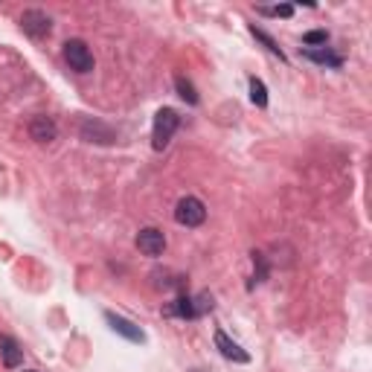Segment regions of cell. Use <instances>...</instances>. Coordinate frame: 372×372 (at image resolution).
I'll return each mask as SVG.
<instances>
[{
    "label": "cell",
    "mask_w": 372,
    "mask_h": 372,
    "mask_svg": "<svg viewBox=\"0 0 372 372\" xmlns=\"http://www.w3.org/2000/svg\"><path fill=\"white\" fill-rule=\"evenodd\" d=\"M81 137H85L88 143H114L117 137H114V131L105 126V122H99V119H85L81 122Z\"/></svg>",
    "instance_id": "7"
},
{
    "label": "cell",
    "mask_w": 372,
    "mask_h": 372,
    "mask_svg": "<svg viewBox=\"0 0 372 372\" xmlns=\"http://www.w3.org/2000/svg\"><path fill=\"white\" fill-rule=\"evenodd\" d=\"M210 309H213V297H210V294H198V297H195V317L206 314Z\"/></svg>",
    "instance_id": "17"
},
{
    "label": "cell",
    "mask_w": 372,
    "mask_h": 372,
    "mask_svg": "<svg viewBox=\"0 0 372 372\" xmlns=\"http://www.w3.org/2000/svg\"><path fill=\"white\" fill-rule=\"evenodd\" d=\"M137 247H140L143 256H163V251H166V236L157 227H146L137 236Z\"/></svg>",
    "instance_id": "4"
},
{
    "label": "cell",
    "mask_w": 372,
    "mask_h": 372,
    "mask_svg": "<svg viewBox=\"0 0 372 372\" xmlns=\"http://www.w3.org/2000/svg\"><path fill=\"white\" fill-rule=\"evenodd\" d=\"M0 352H3V364H6L9 369L21 366V361H23V349L18 346V340H15V337L0 335Z\"/></svg>",
    "instance_id": "11"
},
{
    "label": "cell",
    "mask_w": 372,
    "mask_h": 372,
    "mask_svg": "<svg viewBox=\"0 0 372 372\" xmlns=\"http://www.w3.org/2000/svg\"><path fill=\"white\" fill-rule=\"evenodd\" d=\"M215 346H218V352L227 358V361H236V364H247V361H251V355H247L236 340H230V337L222 332V329L215 332Z\"/></svg>",
    "instance_id": "8"
},
{
    "label": "cell",
    "mask_w": 372,
    "mask_h": 372,
    "mask_svg": "<svg viewBox=\"0 0 372 372\" xmlns=\"http://www.w3.org/2000/svg\"><path fill=\"white\" fill-rule=\"evenodd\" d=\"M105 320L111 323V329L117 335H122V337H128L131 343H143L146 340V335H143V329L140 326H134L131 320H126V317H117L114 311H105Z\"/></svg>",
    "instance_id": "6"
},
{
    "label": "cell",
    "mask_w": 372,
    "mask_h": 372,
    "mask_svg": "<svg viewBox=\"0 0 372 372\" xmlns=\"http://www.w3.org/2000/svg\"><path fill=\"white\" fill-rule=\"evenodd\" d=\"M251 32H253V38H259V41H262V44H265V47H268V50L273 52V56H280V59H285V56H282V50L277 47V41H273V38H271L268 32H262V30H256V26H251Z\"/></svg>",
    "instance_id": "15"
},
{
    "label": "cell",
    "mask_w": 372,
    "mask_h": 372,
    "mask_svg": "<svg viewBox=\"0 0 372 372\" xmlns=\"http://www.w3.org/2000/svg\"><path fill=\"white\" fill-rule=\"evenodd\" d=\"M56 134H59V128L50 117H35L30 122V137L35 143H50V140H56Z\"/></svg>",
    "instance_id": "9"
},
{
    "label": "cell",
    "mask_w": 372,
    "mask_h": 372,
    "mask_svg": "<svg viewBox=\"0 0 372 372\" xmlns=\"http://www.w3.org/2000/svg\"><path fill=\"white\" fill-rule=\"evenodd\" d=\"M302 52V59H309L314 64H323V67H343V59L337 56V52H332L329 47H314V50H300Z\"/></svg>",
    "instance_id": "10"
},
{
    "label": "cell",
    "mask_w": 372,
    "mask_h": 372,
    "mask_svg": "<svg viewBox=\"0 0 372 372\" xmlns=\"http://www.w3.org/2000/svg\"><path fill=\"white\" fill-rule=\"evenodd\" d=\"M204 218H206L204 201L192 198V195H186V198L177 201V206H175V222L181 224V227H201Z\"/></svg>",
    "instance_id": "2"
},
{
    "label": "cell",
    "mask_w": 372,
    "mask_h": 372,
    "mask_svg": "<svg viewBox=\"0 0 372 372\" xmlns=\"http://www.w3.org/2000/svg\"><path fill=\"white\" fill-rule=\"evenodd\" d=\"M302 44H306L309 50H314V47H326V44H329V32H326V30H311V32L302 35Z\"/></svg>",
    "instance_id": "14"
},
{
    "label": "cell",
    "mask_w": 372,
    "mask_h": 372,
    "mask_svg": "<svg viewBox=\"0 0 372 372\" xmlns=\"http://www.w3.org/2000/svg\"><path fill=\"white\" fill-rule=\"evenodd\" d=\"M175 88H177V96H181L184 102H189V105H198V93H195V85H192L189 79L177 76V79H175Z\"/></svg>",
    "instance_id": "12"
},
{
    "label": "cell",
    "mask_w": 372,
    "mask_h": 372,
    "mask_svg": "<svg viewBox=\"0 0 372 372\" xmlns=\"http://www.w3.org/2000/svg\"><path fill=\"white\" fill-rule=\"evenodd\" d=\"M64 61L70 64V70H76V73H90L93 70V52L85 41H79V38L64 44Z\"/></svg>",
    "instance_id": "3"
},
{
    "label": "cell",
    "mask_w": 372,
    "mask_h": 372,
    "mask_svg": "<svg viewBox=\"0 0 372 372\" xmlns=\"http://www.w3.org/2000/svg\"><path fill=\"white\" fill-rule=\"evenodd\" d=\"M177 126H181L177 111H172V108H160L157 117H155V131H151V146H155V151H163L169 146Z\"/></svg>",
    "instance_id": "1"
},
{
    "label": "cell",
    "mask_w": 372,
    "mask_h": 372,
    "mask_svg": "<svg viewBox=\"0 0 372 372\" xmlns=\"http://www.w3.org/2000/svg\"><path fill=\"white\" fill-rule=\"evenodd\" d=\"M251 102L256 108H268V90H265V85H262L259 79H251Z\"/></svg>",
    "instance_id": "13"
},
{
    "label": "cell",
    "mask_w": 372,
    "mask_h": 372,
    "mask_svg": "<svg viewBox=\"0 0 372 372\" xmlns=\"http://www.w3.org/2000/svg\"><path fill=\"white\" fill-rule=\"evenodd\" d=\"M21 30L30 38H44V35H50L52 23H50V18L44 15V12L30 9V12H23V15H21Z\"/></svg>",
    "instance_id": "5"
},
{
    "label": "cell",
    "mask_w": 372,
    "mask_h": 372,
    "mask_svg": "<svg viewBox=\"0 0 372 372\" xmlns=\"http://www.w3.org/2000/svg\"><path fill=\"white\" fill-rule=\"evenodd\" d=\"M259 12H262V15H277V18H291V15H294V6H288V3H282V6H273V9H265V6H262Z\"/></svg>",
    "instance_id": "16"
}]
</instances>
